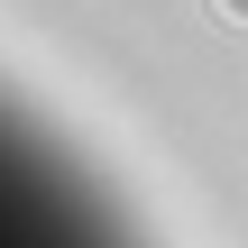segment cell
<instances>
[{"instance_id":"1","label":"cell","mask_w":248,"mask_h":248,"mask_svg":"<svg viewBox=\"0 0 248 248\" xmlns=\"http://www.w3.org/2000/svg\"><path fill=\"white\" fill-rule=\"evenodd\" d=\"M212 9H221V18H230V28H248V0H212Z\"/></svg>"}]
</instances>
